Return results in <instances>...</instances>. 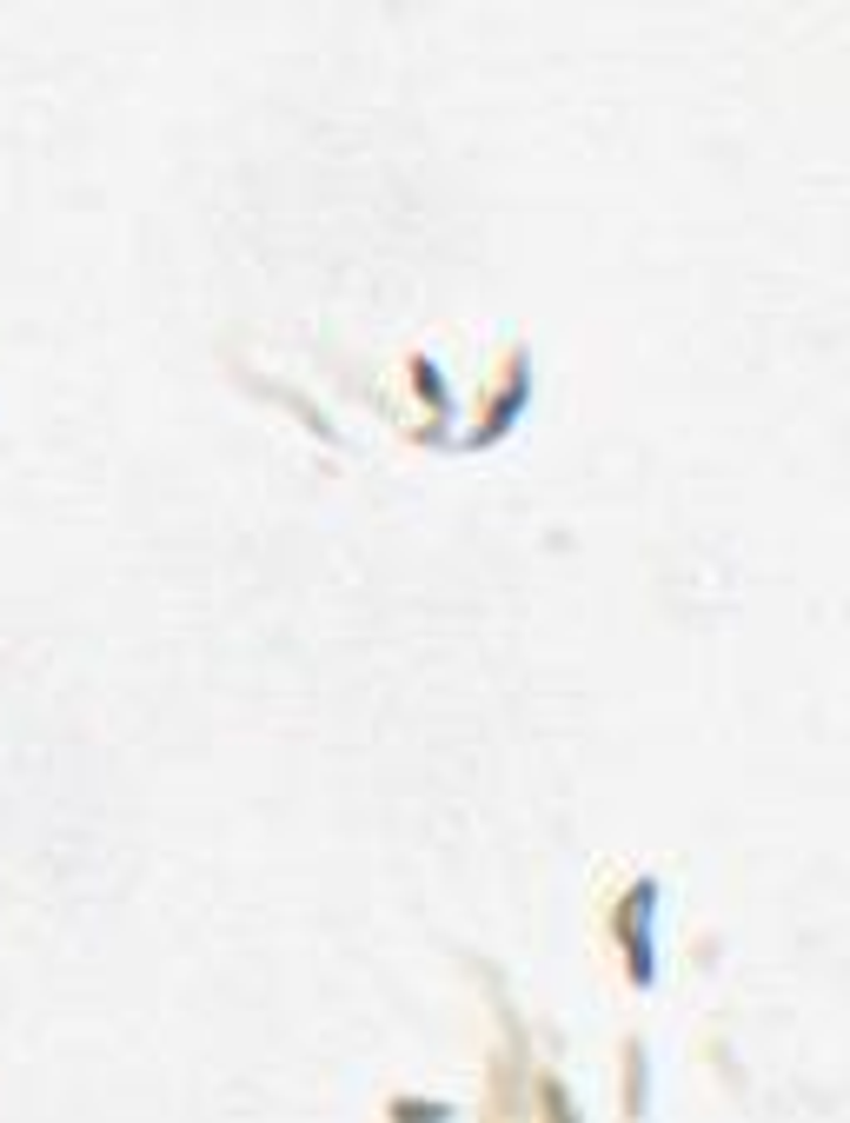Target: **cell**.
<instances>
[{"instance_id":"6da1fadb","label":"cell","mask_w":850,"mask_h":1123,"mask_svg":"<svg viewBox=\"0 0 850 1123\" xmlns=\"http://www.w3.org/2000/svg\"><path fill=\"white\" fill-rule=\"evenodd\" d=\"M651 911H658V885L638 878V891L618 904V944H625V971L631 984H658V958H651Z\"/></svg>"}]
</instances>
